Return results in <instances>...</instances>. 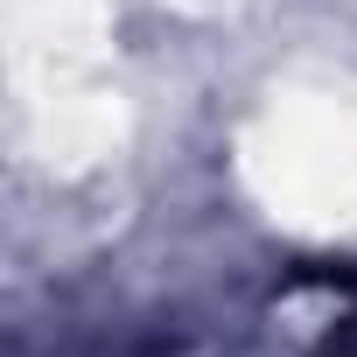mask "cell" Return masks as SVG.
Here are the masks:
<instances>
[{
	"mask_svg": "<svg viewBox=\"0 0 357 357\" xmlns=\"http://www.w3.org/2000/svg\"><path fill=\"white\" fill-rule=\"evenodd\" d=\"M322 294L315 315V357H357V273H308Z\"/></svg>",
	"mask_w": 357,
	"mask_h": 357,
	"instance_id": "cell-1",
	"label": "cell"
}]
</instances>
